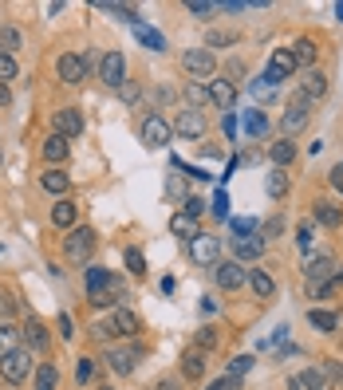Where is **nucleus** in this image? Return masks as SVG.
Instances as JSON below:
<instances>
[{"instance_id": "f257e3e1", "label": "nucleus", "mask_w": 343, "mask_h": 390, "mask_svg": "<svg viewBox=\"0 0 343 390\" xmlns=\"http://www.w3.org/2000/svg\"><path fill=\"white\" fill-rule=\"evenodd\" d=\"M91 67H95V56L87 51V56H75V51H63L60 60H56V75H60L63 83H72V87H79L91 75Z\"/></svg>"}, {"instance_id": "f03ea898", "label": "nucleus", "mask_w": 343, "mask_h": 390, "mask_svg": "<svg viewBox=\"0 0 343 390\" xmlns=\"http://www.w3.org/2000/svg\"><path fill=\"white\" fill-rule=\"evenodd\" d=\"M308 115H312V99L300 91V95L288 99V107H284V115H281V135L288 138V135H296V130H304Z\"/></svg>"}, {"instance_id": "7ed1b4c3", "label": "nucleus", "mask_w": 343, "mask_h": 390, "mask_svg": "<svg viewBox=\"0 0 343 390\" xmlns=\"http://www.w3.org/2000/svg\"><path fill=\"white\" fill-rule=\"evenodd\" d=\"M138 135H142V142H147L150 150H162V146H170V135H174V130H170V122L162 119V115H147Z\"/></svg>"}, {"instance_id": "20e7f679", "label": "nucleus", "mask_w": 343, "mask_h": 390, "mask_svg": "<svg viewBox=\"0 0 343 390\" xmlns=\"http://www.w3.org/2000/svg\"><path fill=\"white\" fill-rule=\"evenodd\" d=\"M213 276H217V284L225 288V292H237V288H245L249 284V269L241 264V260H217Z\"/></svg>"}, {"instance_id": "39448f33", "label": "nucleus", "mask_w": 343, "mask_h": 390, "mask_svg": "<svg viewBox=\"0 0 343 390\" xmlns=\"http://www.w3.org/2000/svg\"><path fill=\"white\" fill-rule=\"evenodd\" d=\"M217 256H221V237L197 232L194 241H190V260H194V264H213V269H217Z\"/></svg>"}, {"instance_id": "423d86ee", "label": "nucleus", "mask_w": 343, "mask_h": 390, "mask_svg": "<svg viewBox=\"0 0 343 390\" xmlns=\"http://www.w3.org/2000/svg\"><path fill=\"white\" fill-rule=\"evenodd\" d=\"M99 79L107 87H126V60L123 51H107L103 60H99Z\"/></svg>"}, {"instance_id": "0eeeda50", "label": "nucleus", "mask_w": 343, "mask_h": 390, "mask_svg": "<svg viewBox=\"0 0 343 390\" xmlns=\"http://www.w3.org/2000/svg\"><path fill=\"white\" fill-rule=\"evenodd\" d=\"M182 67L194 75V79H206V75L217 71V60H213V51H209V48H190L182 56Z\"/></svg>"}, {"instance_id": "6e6552de", "label": "nucleus", "mask_w": 343, "mask_h": 390, "mask_svg": "<svg viewBox=\"0 0 343 390\" xmlns=\"http://www.w3.org/2000/svg\"><path fill=\"white\" fill-rule=\"evenodd\" d=\"M63 248H67V256H72V260H87V256H91V248H95V229H91V225L72 229Z\"/></svg>"}, {"instance_id": "1a4fd4ad", "label": "nucleus", "mask_w": 343, "mask_h": 390, "mask_svg": "<svg viewBox=\"0 0 343 390\" xmlns=\"http://www.w3.org/2000/svg\"><path fill=\"white\" fill-rule=\"evenodd\" d=\"M0 375L8 378V382H24L28 375H32V355L28 351H12L0 359Z\"/></svg>"}, {"instance_id": "9d476101", "label": "nucleus", "mask_w": 343, "mask_h": 390, "mask_svg": "<svg viewBox=\"0 0 343 390\" xmlns=\"http://www.w3.org/2000/svg\"><path fill=\"white\" fill-rule=\"evenodd\" d=\"M138 359H142V347H110L107 351V363L115 375H131L138 366Z\"/></svg>"}, {"instance_id": "9b49d317", "label": "nucleus", "mask_w": 343, "mask_h": 390, "mask_svg": "<svg viewBox=\"0 0 343 390\" xmlns=\"http://www.w3.org/2000/svg\"><path fill=\"white\" fill-rule=\"evenodd\" d=\"M174 130H178L182 138H201V135H206V115H201V110H194V107L178 110V122H174Z\"/></svg>"}, {"instance_id": "f8f14e48", "label": "nucleus", "mask_w": 343, "mask_h": 390, "mask_svg": "<svg viewBox=\"0 0 343 390\" xmlns=\"http://www.w3.org/2000/svg\"><path fill=\"white\" fill-rule=\"evenodd\" d=\"M119 300H126V288H123V280H119V276H110L107 288L87 292V304H91V307H115Z\"/></svg>"}, {"instance_id": "ddd939ff", "label": "nucleus", "mask_w": 343, "mask_h": 390, "mask_svg": "<svg viewBox=\"0 0 343 390\" xmlns=\"http://www.w3.org/2000/svg\"><path fill=\"white\" fill-rule=\"evenodd\" d=\"M56 135H63V138L83 135V115H79L75 107H60L56 110Z\"/></svg>"}, {"instance_id": "4468645a", "label": "nucleus", "mask_w": 343, "mask_h": 390, "mask_svg": "<svg viewBox=\"0 0 343 390\" xmlns=\"http://www.w3.org/2000/svg\"><path fill=\"white\" fill-rule=\"evenodd\" d=\"M296 67H300V63H296V56H292V51H276V56L269 60V71H265V75H269L272 83L281 87L284 79H288V75L296 71Z\"/></svg>"}, {"instance_id": "2eb2a0df", "label": "nucleus", "mask_w": 343, "mask_h": 390, "mask_svg": "<svg viewBox=\"0 0 343 390\" xmlns=\"http://www.w3.org/2000/svg\"><path fill=\"white\" fill-rule=\"evenodd\" d=\"M209 103H217V110H233L237 87L229 83V79H213V83H209Z\"/></svg>"}, {"instance_id": "dca6fc26", "label": "nucleus", "mask_w": 343, "mask_h": 390, "mask_svg": "<svg viewBox=\"0 0 343 390\" xmlns=\"http://www.w3.org/2000/svg\"><path fill=\"white\" fill-rule=\"evenodd\" d=\"M308 284H324L328 280V276H335V260H331L328 253H319V256H312V260H308Z\"/></svg>"}, {"instance_id": "f3484780", "label": "nucleus", "mask_w": 343, "mask_h": 390, "mask_svg": "<svg viewBox=\"0 0 343 390\" xmlns=\"http://www.w3.org/2000/svg\"><path fill=\"white\" fill-rule=\"evenodd\" d=\"M20 335H24V343L32 347V351H48V343H51L48 328H44L40 319H32V316H28V323H24V331H20Z\"/></svg>"}, {"instance_id": "a211bd4d", "label": "nucleus", "mask_w": 343, "mask_h": 390, "mask_svg": "<svg viewBox=\"0 0 343 390\" xmlns=\"http://www.w3.org/2000/svg\"><path fill=\"white\" fill-rule=\"evenodd\" d=\"M115 328H119V335H126V339H135L138 331H142V319L135 316V312H131V307H115Z\"/></svg>"}, {"instance_id": "6ab92c4d", "label": "nucleus", "mask_w": 343, "mask_h": 390, "mask_svg": "<svg viewBox=\"0 0 343 390\" xmlns=\"http://www.w3.org/2000/svg\"><path fill=\"white\" fill-rule=\"evenodd\" d=\"M249 288H253L257 300H272V292H276L272 276H269V272H260V269H249Z\"/></svg>"}, {"instance_id": "aec40b11", "label": "nucleus", "mask_w": 343, "mask_h": 390, "mask_svg": "<svg viewBox=\"0 0 343 390\" xmlns=\"http://www.w3.org/2000/svg\"><path fill=\"white\" fill-rule=\"evenodd\" d=\"M312 213H316V221H319V225H328V229H340V225H343V209L331 205V201H316Z\"/></svg>"}, {"instance_id": "412c9836", "label": "nucleus", "mask_w": 343, "mask_h": 390, "mask_svg": "<svg viewBox=\"0 0 343 390\" xmlns=\"http://www.w3.org/2000/svg\"><path fill=\"white\" fill-rule=\"evenodd\" d=\"M67 138L63 135H51V138H44V158L51 162V166H63V158H67Z\"/></svg>"}, {"instance_id": "4be33fe9", "label": "nucleus", "mask_w": 343, "mask_h": 390, "mask_svg": "<svg viewBox=\"0 0 343 390\" xmlns=\"http://www.w3.org/2000/svg\"><path fill=\"white\" fill-rule=\"evenodd\" d=\"M233 253L237 260H257L265 253V244H260V237H233Z\"/></svg>"}, {"instance_id": "5701e85b", "label": "nucleus", "mask_w": 343, "mask_h": 390, "mask_svg": "<svg viewBox=\"0 0 343 390\" xmlns=\"http://www.w3.org/2000/svg\"><path fill=\"white\" fill-rule=\"evenodd\" d=\"M249 138H265L269 135V119H265V110H245V119H241Z\"/></svg>"}, {"instance_id": "b1692460", "label": "nucleus", "mask_w": 343, "mask_h": 390, "mask_svg": "<svg viewBox=\"0 0 343 390\" xmlns=\"http://www.w3.org/2000/svg\"><path fill=\"white\" fill-rule=\"evenodd\" d=\"M40 185H44L48 194L63 197V194H67V185H72V178H67V173H63V170H56V166H51V170L44 173V178H40Z\"/></svg>"}, {"instance_id": "393cba45", "label": "nucleus", "mask_w": 343, "mask_h": 390, "mask_svg": "<svg viewBox=\"0 0 343 390\" xmlns=\"http://www.w3.org/2000/svg\"><path fill=\"white\" fill-rule=\"evenodd\" d=\"M170 232L174 237H182V241H194L197 237V221L190 217V213H174L170 217Z\"/></svg>"}, {"instance_id": "a878e982", "label": "nucleus", "mask_w": 343, "mask_h": 390, "mask_svg": "<svg viewBox=\"0 0 343 390\" xmlns=\"http://www.w3.org/2000/svg\"><path fill=\"white\" fill-rule=\"evenodd\" d=\"M182 375L185 378H201L206 375V351H197V347L194 351H185L182 355Z\"/></svg>"}, {"instance_id": "bb28decb", "label": "nucleus", "mask_w": 343, "mask_h": 390, "mask_svg": "<svg viewBox=\"0 0 343 390\" xmlns=\"http://www.w3.org/2000/svg\"><path fill=\"white\" fill-rule=\"evenodd\" d=\"M51 225H60V229H72L75 225V205L67 197H60V201L51 205Z\"/></svg>"}, {"instance_id": "cd10ccee", "label": "nucleus", "mask_w": 343, "mask_h": 390, "mask_svg": "<svg viewBox=\"0 0 343 390\" xmlns=\"http://www.w3.org/2000/svg\"><path fill=\"white\" fill-rule=\"evenodd\" d=\"M60 387V366L56 363H40L36 366V390H56Z\"/></svg>"}, {"instance_id": "c85d7f7f", "label": "nucleus", "mask_w": 343, "mask_h": 390, "mask_svg": "<svg viewBox=\"0 0 343 390\" xmlns=\"http://www.w3.org/2000/svg\"><path fill=\"white\" fill-rule=\"evenodd\" d=\"M308 323H312L316 331H328V335L340 328V319L331 316V312H324V307H308Z\"/></svg>"}, {"instance_id": "c756f323", "label": "nucleus", "mask_w": 343, "mask_h": 390, "mask_svg": "<svg viewBox=\"0 0 343 390\" xmlns=\"http://www.w3.org/2000/svg\"><path fill=\"white\" fill-rule=\"evenodd\" d=\"M292 56H296V63H300V67H308V71H312V63H316V56H319V48L316 44H312V40H296V48H292Z\"/></svg>"}, {"instance_id": "7c9ffc66", "label": "nucleus", "mask_w": 343, "mask_h": 390, "mask_svg": "<svg viewBox=\"0 0 343 390\" xmlns=\"http://www.w3.org/2000/svg\"><path fill=\"white\" fill-rule=\"evenodd\" d=\"M324 91H328V75L312 67V71L304 75V95L308 99H324Z\"/></svg>"}, {"instance_id": "2f4dec72", "label": "nucleus", "mask_w": 343, "mask_h": 390, "mask_svg": "<svg viewBox=\"0 0 343 390\" xmlns=\"http://www.w3.org/2000/svg\"><path fill=\"white\" fill-rule=\"evenodd\" d=\"M135 36L142 40L150 51H162V48H166V36H162V32H154V28H147V24H135Z\"/></svg>"}, {"instance_id": "473e14b6", "label": "nucleus", "mask_w": 343, "mask_h": 390, "mask_svg": "<svg viewBox=\"0 0 343 390\" xmlns=\"http://www.w3.org/2000/svg\"><path fill=\"white\" fill-rule=\"evenodd\" d=\"M269 158L276 162V166H288V162L296 158V146H292V142H288V138H281V142H272Z\"/></svg>"}, {"instance_id": "72a5a7b5", "label": "nucleus", "mask_w": 343, "mask_h": 390, "mask_svg": "<svg viewBox=\"0 0 343 390\" xmlns=\"http://www.w3.org/2000/svg\"><path fill=\"white\" fill-rule=\"evenodd\" d=\"M296 378H300V387H304V390H324V387H328V375H324L319 366H308L304 375H296Z\"/></svg>"}, {"instance_id": "f704fd0d", "label": "nucleus", "mask_w": 343, "mask_h": 390, "mask_svg": "<svg viewBox=\"0 0 343 390\" xmlns=\"http://www.w3.org/2000/svg\"><path fill=\"white\" fill-rule=\"evenodd\" d=\"M20 44H24V36H20L16 28H0V51H4V56H12Z\"/></svg>"}, {"instance_id": "c9c22d12", "label": "nucleus", "mask_w": 343, "mask_h": 390, "mask_svg": "<svg viewBox=\"0 0 343 390\" xmlns=\"http://www.w3.org/2000/svg\"><path fill=\"white\" fill-rule=\"evenodd\" d=\"M260 244H265V241H276V237H281V232H284V217H269V221H260Z\"/></svg>"}, {"instance_id": "e433bc0d", "label": "nucleus", "mask_w": 343, "mask_h": 390, "mask_svg": "<svg viewBox=\"0 0 343 390\" xmlns=\"http://www.w3.org/2000/svg\"><path fill=\"white\" fill-rule=\"evenodd\" d=\"M16 335H20L16 328L0 323V359H4V355H12V351H20V347H16Z\"/></svg>"}, {"instance_id": "4c0bfd02", "label": "nucleus", "mask_w": 343, "mask_h": 390, "mask_svg": "<svg viewBox=\"0 0 343 390\" xmlns=\"http://www.w3.org/2000/svg\"><path fill=\"white\" fill-rule=\"evenodd\" d=\"M115 335H119V328H115V319H99V323H91V339L107 343V339H115Z\"/></svg>"}, {"instance_id": "58836bf2", "label": "nucleus", "mask_w": 343, "mask_h": 390, "mask_svg": "<svg viewBox=\"0 0 343 390\" xmlns=\"http://www.w3.org/2000/svg\"><path fill=\"white\" fill-rule=\"evenodd\" d=\"M123 260H126V269H131V276H142L147 272V256L138 253V248H126Z\"/></svg>"}, {"instance_id": "ea45409f", "label": "nucleus", "mask_w": 343, "mask_h": 390, "mask_svg": "<svg viewBox=\"0 0 343 390\" xmlns=\"http://www.w3.org/2000/svg\"><path fill=\"white\" fill-rule=\"evenodd\" d=\"M110 284V272L107 269H87V292H99Z\"/></svg>"}, {"instance_id": "a19ab883", "label": "nucleus", "mask_w": 343, "mask_h": 390, "mask_svg": "<svg viewBox=\"0 0 343 390\" xmlns=\"http://www.w3.org/2000/svg\"><path fill=\"white\" fill-rule=\"evenodd\" d=\"M265 189H269V197H284V194H288V178H284L281 170H276V173H269V182H265Z\"/></svg>"}, {"instance_id": "79ce46f5", "label": "nucleus", "mask_w": 343, "mask_h": 390, "mask_svg": "<svg viewBox=\"0 0 343 390\" xmlns=\"http://www.w3.org/2000/svg\"><path fill=\"white\" fill-rule=\"evenodd\" d=\"M185 95H190V107L201 110V103H209V91L201 83H185Z\"/></svg>"}, {"instance_id": "37998d69", "label": "nucleus", "mask_w": 343, "mask_h": 390, "mask_svg": "<svg viewBox=\"0 0 343 390\" xmlns=\"http://www.w3.org/2000/svg\"><path fill=\"white\" fill-rule=\"evenodd\" d=\"M253 363H257V359H253V355H237L233 363H229V375H237V378H245L249 371H253Z\"/></svg>"}, {"instance_id": "c03bdc74", "label": "nucleus", "mask_w": 343, "mask_h": 390, "mask_svg": "<svg viewBox=\"0 0 343 390\" xmlns=\"http://www.w3.org/2000/svg\"><path fill=\"white\" fill-rule=\"evenodd\" d=\"M209 209H213V217H217V221H225V217H229V194H225V189H217Z\"/></svg>"}, {"instance_id": "a18cd8bd", "label": "nucleus", "mask_w": 343, "mask_h": 390, "mask_svg": "<svg viewBox=\"0 0 343 390\" xmlns=\"http://www.w3.org/2000/svg\"><path fill=\"white\" fill-rule=\"evenodd\" d=\"M95 375H99V363H95V359H79V366H75V378H79V382H91Z\"/></svg>"}, {"instance_id": "49530a36", "label": "nucleus", "mask_w": 343, "mask_h": 390, "mask_svg": "<svg viewBox=\"0 0 343 390\" xmlns=\"http://www.w3.org/2000/svg\"><path fill=\"white\" fill-rule=\"evenodd\" d=\"M185 12L197 16V20H206V16L217 12V4H206V0H190V4H185Z\"/></svg>"}, {"instance_id": "de8ad7c7", "label": "nucleus", "mask_w": 343, "mask_h": 390, "mask_svg": "<svg viewBox=\"0 0 343 390\" xmlns=\"http://www.w3.org/2000/svg\"><path fill=\"white\" fill-rule=\"evenodd\" d=\"M229 225H233V232H237V237H253V232L260 229V225H257L253 217H233Z\"/></svg>"}, {"instance_id": "09e8293b", "label": "nucleus", "mask_w": 343, "mask_h": 390, "mask_svg": "<svg viewBox=\"0 0 343 390\" xmlns=\"http://www.w3.org/2000/svg\"><path fill=\"white\" fill-rule=\"evenodd\" d=\"M217 347V331L213 328H197V351H213Z\"/></svg>"}, {"instance_id": "8fccbe9b", "label": "nucleus", "mask_w": 343, "mask_h": 390, "mask_svg": "<svg viewBox=\"0 0 343 390\" xmlns=\"http://www.w3.org/2000/svg\"><path fill=\"white\" fill-rule=\"evenodd\" d=\"M237 32H209V40H206V48H225V44H237Z\"/></svg>"}, {"instance_id": "3c124183", "label": "nucleus", "mask_w": 343, "mask_h": 390, "mask_svg": "<svg viewBox=\"0 0 343 390\" xmlns=\"http://www.w3.org/2000/svg\"><path fill=\"white\" fill-rule=\"evenodd\" d=\"M272 91H276V83H272L269 75H260V79H253V95H257V99H269Z\"/></svg>"}, {"instance_id": "603ef678", "label": "nucleus", "mask_w": 343, "mask_h": 390, "mask_svg": "<svg viewBox=\"0 0 343 390\" xmlns=\"http://www.w3.org/2000/svg\"><path fill=\"white\" fill-rule=\"evenodd\" d=\"M8 79H16V60L0 51V83H8Z\"/></svg>"}, {"instance_id": "864d4df0", "label": "nucleus", "mask_w": 343, "mask_h": 390, "mask_svg": "<svg viewBox=\"0 0 343 390\" xmlns=\"http://www.w3.org/2000/svg\"><path fill=\"white\" fill-rule=\"evenodd\" d=\"M209 390H241V378L225 375V378H217V382H209Z\"/></svg>"}, {"instance_id": "5fc2aeb1", "label": "nucleus", "mask_w": 343, "mask_h": 390, "mask_svg": "<svg viewBox=\"0 0 343 390\" xmlns=\"http://www.w3.org/2000/svg\"><path fill=\"white\" fill-rule=\"evenodd\" d=\"M296 241H300V248H312V221H304V225H300V229H296Z\"/></svg>"}, {"instance_id": "6e6d98bb", "label": "nucleus", "mask_w": 343, "mask_h": 390, "mask_svg": "<svg viewBox=\"0 0 343 390\" xmlns=\"http://www.w3.org/2000/svg\"><path fill=\"white\" fill-rule=\"evenodd\" d=\"M60 339H75V331H72V316H67V312H60Z\"/></svg>"}, {"instance_id": "4d7b16f0", "label": "nucleus", "mask_w": 343, "mask_h": 390, "mask_svg": "<svg viewBox=\"0 0 343 390\" xmlns=\"http://www.w3.org/2000/svg\"><path fill=\"white\" fill-rule=\"evenodd\" d=\"M319 371H324L328 378H343V363H335V359H328V363L319 366Z\"/></svg>"}, {"instance_id": "13d9d810", "label": "nucleus", "mask_w": 343, "mask_h": 390, "mask_svg": "<svg viewBox=\"0 0 343 390\" xmlns=\"http://www.w3.org/2000/svg\"><path fill=\"white\" fill-rule=\"evenodd\" d=\"M150 390H182V387H178V378H158Z\"/></svg>"}, {"instance_id": "bf43d9fd", "label": "nucleus", "mask_w": 343, "mask_h": 390, "mask_svg": "<svg viewBox=\"0 0 343 390\" xmlns=\"http://www.w3.org/2000/svg\"><path fill=\"white\" fill-rule=\"evenodd\" d=\"M331 185H335V189H340V194H343V162H340V166H335V170H331Z\"/></svg>"}, {"instance_id": "052dcab7", "label": "nucleus", "mask_w": 343, "mask_h": 390, "mask_svg": "<svg viewBox=\"0 0 343 390\" xmlns=\"http://www.w3.org/2000/svg\"><path fill=\"white\" fill-rule=\"evenodd\" d=\"M185 213H190V217H197V213H201V201H197V197H185Z\"/></svg>"}, {"instance_id": "680f3d73", "label": "nucleus", "mask_w": 343, "mask_h": 390, "mask_svg": "<svg viewBox=\"0 0 343 390\" xmlns=\"http://www.w3.org/2000/svg\"><path fill=\"white\" fill-rule=\"evenodd\" d=\"M12 103V91H8V83H0V107H8Z\"/></svg>"}, {"instance_id": "e2e57ef3", "label": "nucleus", "mask_w": 343, "mask_h": 390, "mask_svg": "<svg viewBox=\"0 0 343 390\" xmlns=\"http://www.w3.org/2000/svg\"><path fill=\"white\" fill-rule=\"evenodd\" d=\"M288 390H304V387H300V378H292V382H288Z\"/></svg>"}, {"instance_id": "0e129e2a", "label": "nucleus", "mask_w": 343, "mask_h": 390, "mask_svg": "<svg viewBox=\"0 0 343 390\" xmlns=\"http://www.w3.org/2000/svg\"><path fill=\"white\" fill-rule=\"evenodd\" d=\"M335 16H340V20H343V0H340V4H335Z\"/></svg>"}, {"instance_id": "69168bd1", "label": "nucleus", "mask_w": 343, "mask_h": 390, "mask_svg": "<svg viewBox=\"0 0 343 390\" xmlns=\"http://www.w3.org/2000/svg\"><path fill=\"white\" fill-rule=\"evenodd\" d=\"M335 280H343V269H335Z\"/></svg>"}, {"instance_id": "338daca9", "label": "nucleus", "mask_w": 343, "mask_h": 390, "mask_svg": "<svg viewBox=\"0 0 343 390\" xmlns=\"http://www.w3.org/2000/svg\"><path fill=\"white\" fill-rule=\"evenodd\" d=\"M324 390H331V387H324Z\"/></svg>"}, {"instance_id": "774afa93", "label": "nucleus", "mask_w": 343, "mask_h": 390, "mask_svg": "<svg viewBox=\"0 0 343 390\" xmlns=\"http://www.w3.org/2000/svg\"><path fill=\"white\" fill-rule=\"evenodd\" d=\"M103 390H110V387H103Z\"/></svg>"}]
</instances>
